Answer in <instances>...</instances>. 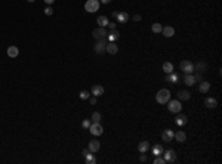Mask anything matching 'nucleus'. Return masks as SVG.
<instances>
[{"label": "nucleus", "instance_id": "obj_1", "mask_svg": "<svg viewBox=\"0 0 222 164\" xmlns=\"http://www.w3.org/2000/svg\"><path fill=\"white\" fill-rule=\"evenodd\" d=\"M155 101L158 102V104H167L169 101H170V90L169 89H162V90H158V93L155 95Z\"/></svg>", "mask_w": 222, "mask_h": 164}, {"label": "nucleus", "instance_id": "obj_2", "mask_svg": "<svg viewBox=\"0 0 222 164\" xmlns=\"http://www.w3.org/2000/svg\"><path fill=\"white\" fill-rule=\"evenodd\" d=\"M99 6H101L99 0H87L85 3V10L89 12V13H93V12H96L99 9Z\"/></svg>", "mask_w": 222, "mask_h": 164}, {"label": "nucleus", "instance_id": "obj_3", "mask_svg": "<svg viewBox=\"0 0 222 164\" xmlns=\"http://www.w3.org/2000/svg\"><path fill=\"white\" fill-rule=\"evenodd\" d=\"M167 106H169V111L173 112V114L181 112V109H182V105H181V101H179V99H172V101H169V102H167Z\"/></svg>", "mask_w": 222, "mask_h": 164}, {"label": "nucleus", "instance_id": "obj_4", "mask_svg": "<svg viewBox=\"0 0 222 164\" xmlns=\"http://www.w3.org/2000/svg\"><path fill=\"white\" fill-rule=\"evenodd\" d=\"M179 68H181V71H184V74H193L194 64L191 62V61L185 59V61H181V64H179Z\"/></svg>", "mask_w": 222, "mask_h": 164}, {"label": "nucleus", "instance_id": "obj_5", "mask_svg": "<svg viewBox=\"0 0 222 164\" xmlns=\"http://www.w3.org/2000/svg\"><path fill=\"white\" fill-rule=\"evenodd\" d=\"M107 43H108V40L107 39H101L96 41V45H95V53H99V55H102V53H105V49H107Z\"/></svg>", "mask_w": 222, "mask_h": 164}, {"label": "nucleus", "instance_id": "obj_6", "mask_svg": "<svg viewBox=\"0 0 222 164\" xmlns=\"http://www.w3.org/2000/svg\"><path fill=\"white\" fill-rule=\"evenodd\" d=\"M163 158H164V163H175L176 161V152L173 149H167V151H163Z\"/></svg>", "mask_w": 222, "mask_h": 164}, {"label": "nucleus", "instance_id": "obj_7", "mask_svg": "<svg viewBox=\"0 0 222 164\" xmlns=\"http://www.w3.org/2000/svg\"><path fill=\"white\" fill-rule=\"evenodd\" d=\"M89 132H90L93 136H101L104 133V129H102L101 123H92L90 127H89Z\"/></svg>", "mask_w": 222, "mask_h": 164}, {"label": "nucleus", "instance_id": "obj_8", "mask_svg": "<svg viewBox=\"0 0 222 164\" xmlns=\"http://www.w3.org/2000/svg\"><path fill=\"white\" fill-rule=\"evenodd\" d=\"M92 36L95 37L96 40H101V39H107V31L104 27H98V28L93 30V33H92Z\"/></svg>", "mask_w": 222, "mask_h": 164}, {"label": "nucleus", "instance_id": "obj_9", "mask_svg": "<svg viewBox=\"0 0 222 164\" xmlns=\"http://www.w3.org/2000/svg\"><path fill=\"white\" fill-rule=\"evenodd\" d=\"M175 137V133L173 130H170V129H166L163 130V133H162V139H163V142H172Z\"/></svg>", "mask_w": 222, "mask_h": 164}, {"label": "nucleus", "instance_id": "obj_10", "mask_svg": "<svg viewBox=\"0 0 222 164\" xmlns=\"http://www.w3.org/2000/svg\"><path fill=\"white\" fill-rule=\"evenodd\" d=\"M105 52H107V53H110V55H116L117 52H118V48L116 46V43H114V41H108V43H107Z\"/></svg>", "mask_w": 222, "mask_h": 164}, {"label": "nucleus", "instance_id": "obj_11", "mask_svg": "<svg viewBox=\"0 0 222 164\" xmlns=\"http://www.w3.org/2000/svg\"><path fill=\"white\" fill-rule=\"evenodd\" d=\"M99 148H101V144H99L98 141H95V139L90 141V142H89V146H87V149H89L90 152H93V154L99 151Z\"/></svg>", "mask_w": 222, "mask_h": 164}, {"label": "nucleus", "instance_id": "obj_12", "mask_svg": "<svg viewBox=\"0 0 222 164\" xmlns=\"http://www.w3.org/2000/svg\"><path fill=\"white\" fill-rule=\"evenodd\" d=\"M175 123L178 126H185L187 123H188V118H187V116H184V114H176V118H175Z\"/></svg>", "mask_w": 222, "mask_h": 164}, {"label": "nucleus", "instance_id": "obj_13", "mask_svg": "<svg viewBox=\"0 0 222 164\" xmlns=\"http://www.w3.org/2000/svg\"><path fill=\"white\" fill-rule=\"evenodd\" d=\"M90 93L93 95V96H101V95H104V87L101 86V84H95V86L92 87V90H90Z\"/></svg>", "mask_w": 222, "mask_h": 164}, {"label": "nucleus", "instance_id": "obj_14", "mask_svg": "<svg viewBox=\"0 0 222 164\" xmlns=\"http://www.w3.org/2000/svg\"><path fill=\"white\" fill-rule=\"evenodd\" d=\"M204 106H207V108H216V106H218V101L212 96L206 98V99H204Z\"/></svg>", "mask_w": 222, "mask_h": 164}, {"label": "nucleus", "instance_id": "obj_15", "mask_svg": "<svg viewBox=\"0 0 222 164\" xmlns=\"http://www.w3.org/2000/svg\"><path fill=\"white\" fill-rule=\"evenodd\" d=\"M129 18H130V16H129V13H127V12H118V15L116 16V20L118 21L120 24H125V22H127V21H129Z\"/></svg>", "mask_w": 222, "mask_h": 164}, {"label": "nucleus", "instance_id": "obj_16", "mask_svg": "<svg viewBox=\"0 0 222 164\" xmlns=\"http://www.w3.org/2000/svg\"><path fill=\"white\" fill-rule=\"evenodd\" d=\"M162 34H163L164 37H173L175 28L173 27H163V28H162Z\"/></svg>", "mask_w": 222, "mask_h": 164}, {"label": "nucleus", "instance_id": "obj_17", "mask_svg": "<svg viewBox=\"0 0 222 164\" xmlns=\"http://www.w3.org/2000/svg\"><path fill=\"white\" fill-rule=\"evenodd\" d=\"M209 89H210V83L206 81V80H202V81H200V86H198V90H200L202 93H207Z\"/></svg>", "mask_w": 222, "mask_h": 164}, {"label": "nucleus", "instance_id": "obj_18", "mask_svg": "<svg viewBox=\"0 0 222 164\" xmlns=\"http://www.w3.org/2000/svg\"><path fill=\"white\" fill-rule=\"evenodd\" d=\"M118 36H120V33L117 31V30H111L108 34H107V40L108 41H116L118 39Z\"/></svg>", "mask_w": 222, "mask_h": 164}, {"label": "nucleus", "instance_id": "obj_19", "mask_svg": "<svg viewBox=\"0 0 222 164\" xmlns=\"http://www.w3.org/2000/svg\"><path fill=\"white\" fill-rule=\"evenodd\" d=\"M206 68H207V64H206V62H202V61H198L197 64H194V71L204 73V71H206Z\"/></svg>", "mask_w": 222, "mask_h": 164}, {"label": "nucleus", "instance_id": "obj_20", "mask_svg": "<svg viewBox=\"0 0 222 164\" xmlns=\"http://www.w3.org/2000/svg\"><path fill=\"white\" fill-rule=\"evenodd\" d=\"M190 98H191V95H190L188 90H179L178 92V99L179 101H190Z\"/></svg>", "mask_w": 222, "mask_h": 164}, {"label": "nucleus", "instance_id": "obj_21", "mask_svg": "<svg viewBox=\"0 0 222 164\" xmlns=\"http://www.w3.org/2000/svg\"><path fill=\"white\" fill-rule=\"evenodd\" d=\"M148 149H150V142H148V141L139 142V145H138V151H139V152H147Z\"/></svg>", "mask_w": 222, "mask_h": 164}, {"label": "nucleus", "instance_id": "obj_22", "mask_svg": "<svg viewBox=\"0 0 222 164\" xmlns=\"http://www.w3.org/2000/svg\"><path fill=\"white\" fill-rule=\"evenodd\" d=\"M151 151H153V155H154V157H158V155L163 154L164 149H163V146H162L160 144H157V145H154V146L151 148Z\"/></svg>", "mask_w": 222, "mask_h": 164}, {"label": "nucleus", "instance_id": "obj_23", "mask_svg": "<svg viewBox=\"0 0 222 164\" xmlns=\"http://www.w3.org/2000/svg\"><path fill=\"white\" fill-rule=\"evenodd\" d=\"M8 55H9L10 58H16L20 55V50H18L16 46H9L8 48Z\"/></svg>", "mask_w": 222, "mask_h": 164}, {"label": "nucleus", "instance_id": "obj_24", "mask_svg": "<svg viewBox=\"0 0 222 164\" xmlns=\"http://www.w3.org/2000/svg\"><path fill=\"white\" fill-rule=\"evenodd\" d=\"M184 81H185V84H187V86H194V84H195V78H194L193 74H185Z\"/></svg>", "mask_w": 222, "mask_h": 164}, {"label": "nucleus", "instance_id": "obj_25", "mask_svg": "<svg viewBox=\"0 0 222 164\" xmlns=\"http://www.w3.org/2000/svg\"><path fill=\"white\" fill-rule=\"evenodd\" d=\"M96 22L99 24V27H108V24H110V21H108V18L107 16H104V15H101V16H98V20H96Z\"/></svg>", "mask_w": 222, "mask_h": 164}, {"label": "nucleus", "instance_id": "obj_26", "mask_svg": "<svg viewBox=\"0 0 222 164\" xmlns=\"http://www.w3.org/2000/svg\"><path fill=\"white\" fill-rule=\"evenodd\" d=\"M166 80H167V81H170L172 84H175V83H178V80H179V76H178V74H175L173 71H172V73H169V74L166 76Z\"/></svg>", "mask_w": 222, "mask_h": 164}, {"label": "nucleus", "instance_id": "obj_27", "mask_svg": "<svg viewBox=\"0 0 222 164\" xmlns=\"http://www.w3.org/2000/svg\"><path fill=\"white\" fill-rule=\"evenodd\" d=\"M173 139H176L178 142H185V141H187V133H185V132H182V130H179L178 133H175Z\"/></svg>", "mask_w": 222, "mask_h": 164}, {"label": "nucleus", "instance_id": "obj_28", "mask_svg": "<svg viewBox=\"0 0 222 164\" xmlns=\"http://www.w3.org/2000/svg\"><path fill=\"white\" fill-rule=\"evenodd\" d=\"M85 161H86V164H95L96 163V158H95L93 152H89V154L85 157Z\"/></svg>", "mask_w": 222, "mask_h": 164}, {"label": "nucleus", "instance_id": "obj_29", "mask_svg": "<svg viewBox=\"0 0 222 164\" xmlns=\"http://www.w3.org/2000/svg\"><path fill=\"white\" fill-rule=\"evenodd\" d=\"M163 71L166 73V74L172 73V71H173V64H172V62H164L163 64Z\"/></svg>", "mask_w": 222, "mask_h": 164}, {"label": "nucleus", "instance_id": "obj_30", "mask_svg": "<svg viewBox=\"0 0 222 164\" xmlns=\"http://www.w3.org/2000/svg\"><path fill=\"white\" fill-rule=\"evenodd\" d=\"M162 28H163V25H162V24H158V22H154V24L151 25V30H153V33H155V34L162 33Z\"/></svg>", "mask_w": 222, "mask_h": 164}, {"label": "nucleus", "instance_id": "obj_31", "mask_svg": "<svg viewBox=\"0 0 222 164\" xmlns=\"http://www.w3.org/2000/svg\"><path fill=\"white\" fill-rule=\"evenodd\" d=\"M101 118H102V116H101L99 112H93V114H92V121H93V123H99Z\"/></svg>", "mask_w": 222, "mask_h": 164}, {"label": "nucleus", "instance_id": "obj_32", "mask_svg": "<svg viewBox=\"0 0 222 164\" xmlns=\"http://www.w3.org/2000/svg\"><path fill=\"white\" fill-rule=\"evenodd\" d=\"M78 96H80V99H89V98H90V93H89L87 90H82V92L78 93Z\"/></svg>", "mask_w": 222, "mask_h": 164}, {"label": "nucleus", "instance_id": "obj_33", "mask_svg": "<svg viewBox=\"0 0 222 164\" xmlns=\"http://www.w3.org/2000/svg\"><path fill=\"white\" fill-rule=\"evenodd\" d=\"M90 124H92L90 120H83V121H82V127H83V129H89Z\"/></svg>", "mask_w": 222, "mask_h": 164}, {"label": "nucleus", "instance_id": "obj_34", "mask_svg": "<svg viewBox=\"0 0 222 164\" xmlns=\"http://www.w3.org/2000/svg\"><path fill=\"white\" fill-rule=\"evenodd\" d=\"M154 164H164V158H162L160 155L158 157H154Z\"/></svg>", "mask_w": 222, "mask_h": 164}, {"label": "nucleus", "instance_id": "obj_35", "mask_svg": "<svg viewBox=\"0 0 222 164\" xmlns=\"http://www.w3.org/2000/svg\"><path fill=\"white\" fill-rule=\"evenodd\" d=\"M43 12H45V15H48V16H50V15L53 13V9H52L50 6H46V9L43 10Z\"/></svg>", "mask_w": 222, "mask_h": 164}, {"label": "nucleus", "instance_id": "obj_36", "mask_svg": "<svg viewBox=\"0 0 222 164\" xmlns=\"http://www.w3.org/2000/svg\"><path fill=\"white\" fill-rule=\"evenodd\" d=\"M139 160H141L142 163H145V161H147V155H145V152H141V157H139Z\"/></svg>", "mask_w": 222, "mask_h": 164}, {"label": "nucleus", "instance_id": "obj_37", "mask_svg": "<svg viewBox=\"0 0 222 164\" xmlns=\"http://www.w3.org/2000/svg\"><path fill=\"white\" fill-rule=\"evenodd\" d=\"M194 78H195V83H197V81H202V80H203V78H202V73H198L197 76H194Z\"/></svg>", "mask_w": 222, "mask_h": 164}, {"label": "nucleus", "instance_id": "obj_38", "mask_svg": "<svg viewBox=\"0 0 222 164\" xmlns=\"http://www.w3.org/2000/svg\"><path fill=\"white\" fill-rule=\"evenodd\" d=\"M89 102H90L92 105H95V104H96V96H92V98H89Z\"/></svg>", "mask_w": 222, "mask_h": 164}, {"label": "nucleus", "instance_id": "obj_39", "mask_svg": "<svg viewBox=\"0 0 222 164\" xmlns=\"http://www.w3.org/2000/svg\"><path fill=\"white\" fill-rule=\"evenodd\" d=\"M132 20L135 21V22H139V21H141V15H133V16H132Z\"/></svg>", "mask_w": 222, "mask_h": 164}, {"label": "nucleus", "instance_id": "obj_40", "mask_svg": "<svg viewBox=\"0 0 222 164\" xmlns=\"http://www.w3.org/2000/svg\"><path fill=\"white\" fill-rule=\"evenodd\" d=\"M116 25H117L116 22H110V24H108V28H110V30H116Z\"/></svg>", "mask_w": 222, "mask_h": 164}, {"label": "nucleus", "instance_id": "obj_41", "mask_svg": "<svg viewBox=\"0 0 222 164\" xmlns=\"http://www.w3.org/2000/svg\"><path fill=\"white\" fill-rule=\"evenodd\" d=\"M53 2H55V0H45V3H46V5H48V6H50V5H52V3H53Z\"/></svg>", "mask_w": 222, "mask_h": 164}, {"label": "nucleus", "instance_id": "obj_42", "mask_svg": "<svg viewBox=\"0 0 222 164\" xmlns=\"http://www.w3.org/2000/svg\"><path fill=\"white\" fill-rule=\"evenodd\" d=\"M89 152H90L89 149H83V152H82V154H83V157H86V155L89 154Z\"/></svg>", "mask_w": 222, "mask_h": 164}, {"label": "nucleus", "instance_id": "obj_43", "mask_svg": "<svg viewBox=\"0 0 222 164\" xmlns=\"http://www.w3.org/2000/svg\"><path fill=\"white\" fill-rule=\"evenodd\" d=\"M111 0H99V3H104V5H108Z\"/></svg>", "mask_w": 222, "mask_h": 164}, {"label": "nucleus", "instance_id": "obj_44", "mask_svg": "<svg viewBox=\"0 0 222 164\" xmlns=\"http://www.w3.org/2000/svg\"><path fill=\"white\" fill-rule=\"evenodd\" d=\"M27 2H30V3H33V2H36V0H27Z\"/></svg>", "mask_w": 222, "mask_h": 164}]
</instances>
